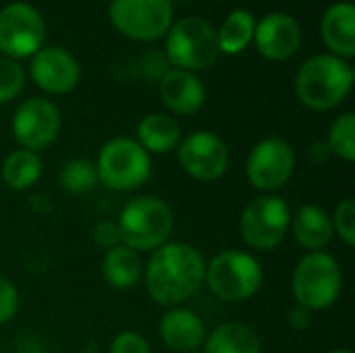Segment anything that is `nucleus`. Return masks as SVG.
Segmentation results:
<instances>
[{"mask_svg": "<svg viewBox=\"0 0 355 353\" xmlns=\"http://www.w3.org/2000/svg\"><path fill=\"white\" fill-rule=\"evenodd\" d=\"M327 353H354L352 350H347V347H337V350H331V352Z\"/></svg>", "mask_w": 355, "mask_h": 353, "instance_id": "nucleus-34", "label": "nucleus"}, {"mask_svg": "<svg viewBox=\"0 0 355 353\" xmlns=\"http://www.w3.org/2000/svg\"><path fill=\"white\" fill-rule=\"evenodd\" d=\"M183 2H187V0H183Z\"/></svg>", "mask_w": 355, "mask_h": 353, "instance_id": "nucleus-36", "label": "nucleus"}, {"mask_svg": "<svg viewBox=\"0 0 355 353\" xmlns=\"http://www.w3.org/2000/svg\"><path fill=\"white\" fill-rule=\"evenodd\" d=\"M191 353H202V350H200V352H191Z\"/></svg>", "mask_w": 355, "mask_h": 353, "instance_id": "nucleus-35", "label": "nucleus"}, {"mask_svg": "<svg viewBox=\"0 0 355 353\" xmlns=\"http://www.w3.org/2000/svg\"><path fill=\"white\" fill-rule=\"evenodd\" d=\"M297 169L295 148L279 135L256 141L245 158V179L260 193H277L293 179Z\"/></svg>", "mask_w": 355, "mask_h": 353, "instance_id": "nucleus-9", "label": "nucleus"}, {"mask_svg": "<svg viewBox=\"0 0 355 353\" xmlns=\"http://www.w3.org/2000/svg\"><path fill=\"white\" fill-rule=\"evenodd\" d=\"M312 312L310 310H306V308H302V306H291L289 308V312H287V325H289V329H293V331H306V329H310V325H312Z\"/></svg>", "mask_w": 355, "mask_h": 353, "instance_id": "nucleus-32", "label": "nucleus"}, {"mask_svg": "<svg viewBox=\"0 0 355 353\" xmlns=\"http://www.w3.org/2000/svg\"><path fill=\"white\" fill-rule=\"evenodd\" d=\"M327 148L331 156L352 164L355 162V114L354 112H343L339 114L327 133Z\"/></svg>", "mask_w": 355, "mask_h": 353, "instance_id": "nucleus-26", "label": "nucleus"}, {"mask_svg": "<svg viewBox=\"0 0 355 353\" xmlns=\"http://www.w3.org/2000/svg\"><path fill=\"white\" fill-rule=\"evenodd\" d=\"M98 181L112 191L129 193L146 185L152 177V156L135 137L119 135L108 139L96 158Z\"/></svg>", "mask_w": 355, "mask_h": 353, "instance_id": "nucleus-6", "label": "nucleus"}, {"mask_svg": "<svg viewBox=\"0 0 355 353\" xmlns=\"http://www.w3.org/2000/svg\"><path fill=\"white\" fill-rule=\"evenodd\" d=\"M46 40V21L29 2H10L0 10V52L6 58H31Z\"/></svg>", "mask_w": 355, "mask_h": 353, "instance_id": "nucleus-12", "label": "nucleus"}, {"mask_svg": "<svg viewBox=\"0 0 355 353\" xmlns=\"http://www.w3.org/2000/svg\"><path fill=\"white\" fill-rule=\"evenodd\" d=\"M62 127V117L58 106L42 96L23 100L12 112V137L23 150L42 152L50 148Z\"/></svg>", "mask_w": 355, "mask_h": 353, "instance_id": "nucleus-13", "label": "nucleus"}, {"mask_svg": "<svg viewBox=\"0 0 355 353\" xmlns=\"http://www.w3.org/2000/svg\"><path fill=\"white\" fill-rule=\"evenodd\" d=\"M121 231V243L135 252H154L166 241L175 231V212L158 196H135L131 198L116 218Z\"/></svg>", "mask_w": 355, "mask_h": 353, "instance_id": "nucleus-3", "label": "nucleus"}, {"mask_svg": "<svg viewBox=\"0 0 355 353\" xmlns=\"http://www.w3.org/2000/svg\"><path fill=\"white\" fill-rule=\"evenodd\" d=\"M208 331L202 316L185 306L166 308L158 322V337L166 350L175 353L200 352Z\"/></svg>", "mask_w": 355, "mask_h": 353, "instance_id": "nucleus-16", "label": "nucleus"}, {"mask_svg": "<svg viewBox=\"0 0 355 353\" xmlns=\"http://www.w3.org/2000/svg\"><path fill=\"white\" fill-rule=\"evenodd\" d=\"M92 239L100 250H112L116 246H121V231L116 221H100L96 223V227L92 229Z\"/></svg>", "mask_w": 355, "mask_h": 353, "instance_id": "nucleus-31", "label": "nucleus"}, {"mask_svg": "<svg viewBox=\"0 0 355 353\" xmlns=\"http://www.w3.org/2000/svg\"><path fill=\"white\" fill-rule=\"evenodd\" d=\"M108 353H154L150 341L137 331H121L108 345Z\"/></svg>", "mask_w": 355, "mask_h": 353, "instance_id": "nucleus-30", "label": "nucleus"}, {"mask_svg": "<svg viewBox=\"0 0 355 353\" xmlns=\"http://www.w3.org/2000/svg\"><path fill=\"white\" fill-rule=\"evenodd\" d=\"M29 77L42 92L62 96L79 85L81 67L69 50L46 46L31 56Z\"/></svg>", "mask_w": 355, "mask_h": 353, "instance_id": "nucleus-14", "label": "nucleus"}, {"mask_svg": "<svg viewBox=\"0 0 355 353\" xmlns=\"http://www.w3.org/2000/svg\"><path fill=\"white\" fill-rule=\"evenodd\" d=\"M108 19L125 37L154 42L173 25V0H110Z\"/></svg>", "mask_w": 355, "mask_h": 353, "instance_id": "nucleus-10", "label": "nucleus"}, {"mask_svg": "<svg viewBox=\"0 0 355 353\" xmlns=\"http://www.w3.org/2000/svg\"><path fill=\"white\" fill-rule=\"evenodd\" d=\"M175 152L181 171L196 181H218L231 166L229 146L214 131L198 129L189 135H183Z\"/></svg>", "mask_w": 355, "mask_h": 353, "instance_id": "nucleus-11", "label": "nucleus"}, {"mask_svg": "<svg viewBox=\"0 0 355 353\" xmlns=\"http://www.w3.org/2000/svg\"><path fill=\"white\" fill-rule=\"evenodd\" d=\"M310 156H312V160H314L316 164H322V162H327V160L331 158V152H329V148H327L324 141H316V144L312 146Z\"/></svg>", "mask_w": 355, "mask_h": 353, "instance_id": "nucleus-33", "label": "nucleus"}, {"mask_svg": "<svg viewBox=\"0 0 355 353\" xmlns=\"http://www.w3.org/2000/svg\"><path fill=\"white\" fill-rule=\"evenodd\" d=\"M343 268L341 262L324 252H306L291 275V293L297 306L314 312L333 308L343 293Z\"/></svg>", "mask_w": 355, "mask_h": 353, "instance_id": "nucleus-4", "label": "nucleus"}, {"mask_svg": "<svg viewBox=\"0 0 355 353\" xmlns=\"http://www.w3.org/2000/svg\"><path fill=\"white\" fill-rule=\"evenodd\" d=\"M289 231L295 243L306 252H324L335 239L331 212L318 204H304L291 212Z\"/></svg>", "mask_w": 355, "mask_h": 353, "instance_id": "nucleus-18", "label": "nucleus"}, {"mask_svg": "<svg viewBox=\"0 0 355 353\" xmlns=\"http://www.w3.org/2000/svg\"><path fill=\"white\" fill-rule=\"evenodd\" d=\"M164 54L173 69L200 71L220 56L216 27L200 17H185L171 25L164 40Z\"/></svg>", "mask_w": 355, "mask_h": 353, "instance_id": "nucleus-8", "label": "nucleus"}, {"mask_svg": "<svg viewBox=\"0 0 355 353\" xmlns=\"http://www.w3.org/2000/svg\"><path fill=\"white\" fill-rule=\"evenodd\" d=\"M291 208L277 193H260L252 198L239 216V235L252 252H272L289 235Z\"/></svg>", "mask_w": 355, "mask_h": 353, "instance_id": "nucleus-7", "label": "nucleus"}, {"mask_svg": "<svg viewBox=\"0 0 355 353\" xmlns=\"http://www.w3.org/2000/svg\"><path fill=\"white\" fill-rule=\"evenodd\" d=\"M44 175V160L37 152L17 148L12 150L0 166V179L2 183L12 191H27Z\"/></svg>", "mask_w": 355, "mask_h": 353, "instance_id": "nucleus-23", "label": "nucleus"}, {"mask_svg": "<svg viewBox=\"0 0 355 353\" xmlns=\"http://www.w3.org/2000/svg\"><path fill=\"white\" fill-rule=\"evenodd\" d=\"M160 100L173 114L193 117L206 104V87L191 71L166 69L160 77Z\"/></svg>", "mask_w": 355, "mask_h": 353, "instance_id": "nucleus-17", "label": "nucleus"}, {"mask_svg": "<svg viewBox=\"0 0 355 353\" xmlns=\"http://www.w3.org/2000/svg\"><path fill=\"white\" fill-rule=\"evenodd\" d=\"M206 258L185 241H166L144 262V285L152 302L177 308L189 302L204 285Z\"/></svg>", "mask_w": 355, "mask_h": 353, "instance_id": "nucleus-1", "label": "nucleus"}, {"mask_svg": "<svg viewBox=\"0 0 355 353\" xmlns=\"http://www.w3.org/2000/svg\"><path fill=\"white\" fill-rule=\"evenodd\" d=\"M354 87V69L349 60L333 54L310 56L295 75V96L302 106L314 112H327L345 102Z\"/></svg>", "mask_w": 355, "mask_h": 353, "instance_id": "nucleus-2", "label": "nucleus"}, {"mask_svg": "<svg viewBox=\"0 0 355 353\" xmlns=\"http://www.w3.org/2000/svg\"><path fill=\"white\" fill-rule=\"evenodd\" d=\"M210 293L227 304H241L252 300L264 285L262 262L243 250H223L206 262V277Z\"/></svg>", "mask_w": 355, "mask_h": 353, "instance_id": "nucleus-5", "label": "nucleus"}, {"mask_svg": "<svg viewBox=\"0 0 355 353\" xmlns=\"http://www.w3.org/2000/svg\"><path fill=\"white\" fill-rule=\"evenodd\" d=\"M252 44L266 60H289L302 46V25L287 12H268L256 21Z\"/></svg>", "mask_w": 355, "mask_h": 353, "instance_id": "nucleus-15", "label": "nucleus"}, {"mask_svg": "<svg viewBox=\"0 0 355 353\" xmlns=\"http://www.w3.org/2000/svg\"><path fill=\"white\" fill-rule=\"evenodd\" d=\"M25 87L23 67L6 56H0V106L12 102Z\"/></svg>", "mask_w": 355, "mask_h": 353, "instance_id": "nucleus-27", "label": "nucleus"}, {"mask_svg": "<svg viewBox=\"0 0 355 353\" xmlns=\"http://www.w3.org/2000/svg\"><path fill=\"white\" fill-rule=\"evenodd\" d=\"M320 37L329 54L349 60L355 56V6L343 0L327 8L320 21Z\"/></svg>", "mask_w": 355, "mask_h": 353, "instance_id": "nucleus-19", "label": "nucleus"}, {"mask_svg": "<svg viewBox=\"0 0 355 353\" xmlns=\"http://www.w3.org/2000/svg\"><path fill=\"white\" fill-rule=\"evenodd\" d=\"M331 221H333V231H335V237H339L347 248H354L355 246V200L354 198H345L341 200L333 214H331Z\"/></svg>", "mask_w": 355, "mask_h": 353, "instance_id": "nucleus-28", "label": "nucleus"}, {"mask_svg": "<svg viewBox=\"0 0 355 353\" xmlns=\"http://www.w3.org/2000/svg\"><path fill=\"white\" fill-rule=\"evenodd\" d=\"M58 183L71 196L89 193L100 183L96 164L87 158H69L58 171Z\"/></svg>", "mask_w": 355, "mask_h": 353, "instance_id": "nucleus-25", "label": "nucleus"}, {"mask_svg": "<svg viewBox=\"0 0 355 353\" xmlns=\"http://www.w3.org/2000/svg\"><path fill=\"white\" fill-rule=\"evenodd\" d=\"M183 133L179 123L166 112H150L135 127L137 144L150 156H166L177 150Z\"/></svg>", "mask_w": 355, "mask_h": 353, "instance_id": "nucleus-20", "label": "nucleus"}, {"mask_svg": "<svg viewBox=\"0 0 355 353\" xmlns=\"http://www.w3.org/2000/svg\"><path fill=\"white\" fill-rule=\"evenodd\" d=\"M256 17L245 8H235L227 15L223 25L216 29L220 54L235 56L241 54L254 42Z\"/></svg>", "mask_w": 355, "mask_h": 353, "instance_id": "nucleus-24", "label": "nucleus"}, {"mask_svg": "<svg viewBox=\"0 0 355 353\" xmlns=\"http://www.w3.org/2000/svg\"><path fill=\"white\" fill-rule=\"evenodd\" d=\"M202 353H262V339L245 322H223L206 335Z\"/></svg>", "mask_w": 355, "mask_h": 353, "instance_id": "nucleus-22", "label": "nucleus"}, {"mask_svg": "<svg viewBox=\"0 0 355 353\" xmlns=\"http://www.w3.org/2000/svg\"><path fill=\"white\" fill-rule=\"evenodd\" d=\"M100 268L104 281L116 291H131L144 279L141 254L123 243L104 252Z\"/></svg>", "mask_w": 355, "mask_h": 353, "instance_id": "nucleus-21", "label": "nucleus"}, {"mask_svg": "<svg viewBox=\"0 0 355 353\" xmlns=\"http://www.w3.org/2000/svg\"><path fill=\"white\" fill-rule=\"evenodd\" d=\"M21 308V295L17 285L8 279L0 275V327L8 325L17 318Z\"/></svg>", "mask_w": 355, "mask_h": 353, "instance_id": "nucleus-29", "label": "nucleus"}]
</instances>
